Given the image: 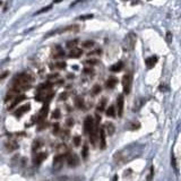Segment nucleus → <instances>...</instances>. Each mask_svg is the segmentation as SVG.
<instances>
[{
    "label": "nucleus",
    "mask_w": 181,
    "mask_h": 181,
    "mask_svg": "<svg viewBox=\"0 0 181 181\" xmlns=\"http://www.w3.org/2000/svg\"><path fill=\"white\" fill-rule=\"evenodd\" d=\"M40 147H41V142L40 140H35V142L33 143V151H36Z\"/></svg>",
    "instance_id": "obj_27"
},
{
    "label": "nucleus",
    "mask_w": 181,
    "mask_h": 181,
    "mask_svg": "<svg viewBox=\"0 0 181 181\" xmlns=\"http://www.w3.org/2000/svg\"><path fill=\"white\" fill-rule=\"evenodd\" d=\"M104 128H106V130H108V135H113L114 134V126L112 125V123L108 122L105 123V127Z\"/></svg>",
    "instance_id": "obj_19"
},
{
    "label": "nucleus",
    "mask_w": 181,
    "mask_h": 181,
    "mask_svg": "<svg viewBox=\"0 0 181 181\" xmlns=\"http://www.w3.org/2000/svg\"><path fill=\"white\" fill-rule=\"evenodd\" d=\"M6 76H7V72H4V74L0 76V80H1V79H4V78L6 77Z\"/></svg>",
    "instance_id": "obj_41"
},
{
    "label": "nucleus",
    "mask_w": 181,
    "mask_h": 181,
    "mask_svg": "<svg viewBox=\"0 0 181 181\" xmlns=\"http://www.w3.org/2000/svg\"><path fill=\"white\" fill-rule=\"evenodd\" d=\"M82 156H83L84 160L87 159V156H88V146L87 145H84V147L82 149Z\"/></svg>",
    "instance_id": "obj_23"
},
{
    "label": "nucleus",
    "mask_w": 181,
    "mask_h": 181,
    "mask_svg": "<svg viewBox=\"0 0 181 181\" xmlns=\"http://www.w3.org/2000/svg\"><path fill=\"white\" fill-rule=\"evenodd\" d=\"M136 42H137V36L134 32H130L127 34V36L125 38V41H123V45H125V49L126 50H134L135 49Z\"/></svg>",
    "instance_id": "obj_2"
},
{
    "label": "nucleus",
    "mask_w": 181,
    "mask_h": 181,
    "mask_svg": "<svg viewBox=\"0 0 181 181\" xmlns=\"http://www.w3.org/2000/svg\"><path fill=\"white\" fill-rule=\"evenodd\" d=\"M153 175H154V168L151 167V171H149V175L147 177V181H151L153 179Z\"/></svg>",
    "instance_id": "obj_31"
},
{
    "label": "nucleus",
    "mask_w": 181,
    "mask_h": 181,
    "mask_svg": "<svg viewBox=\"0 0 181 181\" xmlns=\"http://www.w3.org/2000/svg\"><path fill=\"white\" fill-rule=\"evenodd\" d=\"M74 145L75 146H79L80 145V137L79 136H75L74 137Z\"/></svg>",
    "instance_id": "obj_28"
},
{
    "label": "nucleus",
    "mask_w": 181,
    "mask_h": 181,
    "mask_svg": "<svg viewBox=\"0 0 181 181\" xmlns=\"http://www.w3.org/2000/svg\"><path fill=\"white\" fill-rule=\"evenodd\" d=\"M167 41H168L169 44L171 43V41H172V34H171V32L167 33Z\"/></svg>",
    "instance_id": "obj_33"
},
{
    "label": "nucleus",
    "mask_w": 181,
    "mask_h": 181,
    "mask_svg": "<svg viewBox=\"0 0 181 181\" xmlns=\"http://www.w3.org/2000/svg\"><path fill=\"white\" fill-rule=\"evenodd\" d=\"M66 160H67L68 165H69V167H71V168L77 167L78 163H79V159H78V156L76 155V154H68Z\"/></svg>",
    "instance_id": "obj_5"
},
{
    "label": "nucleus",
    "mask_w": 181,
    "mask_h": 181,
    "mask_svg": "<svg viewBox=\"0 0 181 181\" xmlns=\"http://www.w3.org/2000/svg\"><path fill=\"white\" fill-rule=\"evenodd\" d=\"M33 78L28 75V74H20L18 76H16L15 80H14V85L15 88L17 90H27L31 87V83H32Z\"/></svg>",
    "instance_id": "obj_1"
},
{
    "label": "nucleus",
    "mask_w": 181,
    "mask_h": 181,
    "mask_svg": "<svg viewBox=\"0 0 181 181\" xmlns=\"http://www.w3.org/2000/svg\"><path fill=\"white\" fill-rule=\"evenodd\" d=\"M56 68H58V69H64V68H66V62H57V64H56Z\"/></svg>",
    "instance_id": "obj_32"
},
{
    "label": "nucleus",
    "mask_w": 181,
    "mask_h": 181,
    "mask_svg": "<svg viewBox=\"0 0 181 181\" xmlns=\"http://www.w3.org/2000/svg\"><path fill=\"white\" fill-rule=\"evenodd\" d=\"M31 109V105L30 104H26V105H24V106H20V108H18V110L15 111V116L16 117H20L22 114H24L25 112H27V111Z\"/></svg>",
    "instance_id": "obj_10"
},
{
    "label": "nucleus",
    "mask_w": 181,
    "mask_h": 181,
    "mask_svg": "<svg viewBox=\"0 0 181 181\" xmlns=\"http://www.w3.org/2000/svg\"><path fill=\"white\" fill-rule=\"evenodd\" d=\"M94 44H95V43H94L93 41H85L84 43H83V46L88 49V48H92V46H94Z\"/></svg>",
    "instance_id": "obj_25"
},
{
    "label": "nucleus",
    "mask_w": 181,
    "mask_h": 181,
    "mask_svg": "<svg viewBox=\"0 0 181 181\" xmlns=\"http://www.w3.org/2000/svg\"><path fill=\"white\" fill-rule=\"evenodd\" d=\"M46 156H48L46 155V153H39L38 155L35 156V159H34L35 164H40V163H42V162L46 159Z\"/></svg>",
    "instance_id": "obj_13"
},
{
    "label": "nucleus",
    "mask_w": 181,
    "mask_h": 181,
    "mask_svg": "<svg viewBox=\"0 0 181 181\" xmlns=\"http://www.w3.org/2000/svg\"><path fill=\"white\" fill-rule=\"evenodd\" d=\"M67 125H68V126H72V125H74V120H72V119H68V120H67Z\"/></svg>",
    "instance_id": "obj_39"
},
{
    "label": "nucleus",
    "mask_w": 181,
    "mask_h": 181,
    "mask_svg": "<svg viewBox=\"0 0 181 181\" xmlns=\"http://www.w3.org/2000/svg\"><path fill=\"white\" fill-rule=\"evenodd\" d=\"M58 77V74H52V75H49V76H48V78H49V79H52V78H57Z\"/></svg>",
    "instance_id": "obj_38"
},
{
    "label": "nucleus",
    "mask_w": 181,
    "mask_h": 181,
    "mask_svg": "<svg viewBox=\"0 0 181 181\" xmlns=\"http://www.w3.org/2000/svg\"><path fill=\"white\" fill-rule=\"evenodd\" d=\"M59 131V125L58 123H56L54 126H53V132H58Z\"/></svg>",
    "instance_id": "obj_37"
},
{
    "label": "nucleus",
    "mask_w": 181,
    "mask_h": 181,
    "mask_svg": "<svg viewBox=\"0 0 181 181\" xmlns=\"http://www.w3.org/2000/svg\"><path fill=\"white\" fill-rule=\"evenodd\" d=\"M25 98H26L25 95H18V96H16V97H15V101H14L13 103L10 104V106H9V110H12V109H13V108H15V106H16V105H17L18 103H20L22 101H24Z\"/></svg>",
    "instance_id": "obj_11"
},
{
    "label": "nucleus",
    "mask_w": 181,
    "mask_h": 181,
    "mask_svg": "<svg viewBox=\"0 0 181 181\" xmlns=\"http://www.w3.org/2000/svg\"><path fill=\"white\" fill-rule=\"evenodd\" d=\"M51 7H52V5H49V6L44 7V8H42L41 10H39V12H36V13H35V15H39V14H42V13H44V12H48L49 9H51Z\"/></svg>",
    "instance_id": "obj_26"
},
{
    "label": "nucleus",
    "mask_w": 181,
    "mask_h": 181,
    "mask_svg": "<svg viewBox=\"0 0 181 181\" xmlns=\"http://www.w3.org/2000/svg\"><path fill=\"white\" fill-rule=\"evenodd\" d=\"M98 138H100V144H101V149H104L106 147V139H105V129L102 127L98 131Z\"/></svg>",
    "instance_id": "obj_7"
},
{
    "label": "nucleus",
    "mask_w": 181,
    "mask_h": 181,
    "mask_svg": "<svg viewBox=\"0 0 181 181\" xmlns=\"http://www.w3.org/2000/svg\"><path fill=\"white\" fill-rule=\"evenodd\" d=\"M86 64H90V65H96V64H98V61H97V60H87Z\"/></svg>",
    "instance_id": "obj_36"
},
{
    "label": "nucleus",
    "mask_w": 181,
    "mask_h": 181,
    "mask_svg": "<svg viewBox=\"0 0 181 181\" xmlns=\"http://www.w3.org/2000/svg\"><path fill=\"white\" fill-rule=\"evenodd\" d=\"M48 111H49V106L48 105H44L43 108H42V110L40 112L39 114V120H42V119H44L46 114H48Z\"/></svg>",
    "instance_id": "obj_17"
},
{
    "label": "nucleus",
    "mask_w": 181,
    "mask_h": 181,
    "mask_svg": "<svg viewBox=\"0 0 181 181\" xmlns=\"http://www.w3.org/2000/svg\"><path fill=\"white\" fill-rule=\"evenodd\" d=\"M172 167H173V168H175V167H177V164H175V157H174V155H172Z\"/></svg>",
    "instance_id": "obj_40"
},
{
    "label": "nucleus",
    "mask_w": 181,
    "mask_h": 181,
    "mask_svg": "<svg viewBox=\"0 0 181 181\" xmlns=\"http://www.w3.org/2000/svg\"><path fill=\"white\" fill-rule=\"evenodd\" d=\"M65 159H67V155H66V154H59V155L56 156V157L53 159V167H54V169L61 168V165H62V163L65 161Z\"/></svg>",
    "instance_id": "obj_6"
},
{
    "label": "nucleus",
    "mask_w": 181,
    "mask_h": 181,
    "mask_svg": "<svg viewBox=\"0 0 181 181\" xmlns=\"http://www.w3.org/2000/svg\"><path fill=\"white\" fill-rule=\"evenodd\" d=\"M95 128V122H94V118L93 117H86L84 120V131L86 134H90Z\"/></svg>",
    "instance_id": "obj_4"
},
{
    "label": "nucleus",
    "mask_w": 181,
    "mask_h": 181,
    "mask_svg": "<svg viewBox=\"0 0 181 181\" xmlns=\"http://www.w3.org/2000/svg\"><path fill=\"white\" fill-rule=\"evenodd\" d=\"M117 180H118V177L114 175V177H113V181H117Z\"/></svg>",
    "instance_id": "obj_43"
},
{
    "label": "nucleus",
    "mask_w": 181,
    "mask_h": 181,
    "mask_svg": "<svg viewBox=\"0 0 181 181\" xmlns=\"http://www.w3.org/2000/svg\"><path fill=\"white\" fill-rule=\"evenodd\" d=\"M117 103H118V116L121 117L123 114V105H125V100L122 95H119L117 98Z\"/></svg>",
    "instance_id": "obj_8"
},
{
    "label": "nucleus",
    "mask_w": 181,
    "mask_h": 181,
    "mask_svg": "<svg viewBox=\"0 0 181 181\" xmlns=\"http://www.w3.org/2000/svg\"><path fill=\"white\" fill-rule=\"evenodd\" d=\"M82 54H83V51H82L80 49H74V50H71L70 53H69V57H70V58H79Z\"/></svg>",
    "instance_id": "obj_15"
},
{
    "label": "nucleus",
    "mask_w": 181,
    "mask_h": 181,
    "mask_svg": "<svg viewBox=\"0 0 181 181\" xmlns=\"http://www.w3.org/2000/svg\"><path fill=\"white\" fill-rule=\"evenodd\" d=\"M105 104H106V98H102V101H100V103L97 104V111L105 110Z\"/></svg>",
    "instance_id": "obj_22"
},
{
    "label": "nucleus",
    "mask_w": 181,
    "mask_h": 181,
    "mask_svg": "<svg viewBox=\"0 0 181 181\" xmlns=\"http://www.w3.org/2000/svg\"><path fill=\"white\" fill-rule=\"evenodd\" d=\"M156 62H157V57H156V56L149 57V58H147L146 59V61H145L146 68H147V69H152V68L156 65Z\"/></svg>",
    "instance_id": "obj_9"
},
{
    "label": "nucleus",
    "mask_w": 181,
    "mask_h": 181,
    "mask_svg": "<svg viewBox=\"0 0 181 181\" xmlns=\"http://www.w3.org/2000/svg\"><path fill=\"white\" fill-rule=\"evenodd\" d=\"M52 118H53V119H59V118H60V110H59V109L54 110V112L52 113Z\"/></svg>",
    "instance_id": "obj_29"
},
{
    "label": "nucleus",
    "mask_w": 181,
    "mask_h": 181,
    "mask_svg": "<svg viewBox=\"0 0 181 181\" xmlns=\"http://www.w3.org/2000/svg\"><path fill=\"white\" fill-rule=\"evenodd\" d=\"M90 18H93V15H85L79 17V20H90Z\"/></svg>",
    "instance_id": "obj_34"
},
{
    "label": "nucleus",
    "mask_w": 181,
    "mask_h": 181,
    "mask_svg": "<svg viewBox=\"0 0 181 181\" xmlns=\"http://www.w3.org/2000/svg\"><path fill=\"white\" fill-rule=\"evenodd\" d=\"M122 68H123V62L122 61H118V62H116L113 66H111L110 70L113 71V72H118V71L121 70Z\"/></svg>",
    "instance_id": "obj_12"
},
{
    "label": "nucleus",
    "mask_w": 181,
    "mask_h": 181,
    "mask_svg": "<svg viewBox=\"0 0 181 181\" xmlns=\"http://www.w3.org/2000/svg\"><path fill=\"white\" fill-rule=\"evenodd\" d=\"M101 90H102L101 86H100V85H95V86H93V88H92V94H93V95H97Z\"/></svg>",
    "instance_id": "obj_24"
},
{
    "label": "nucleus",
    "mask_w": 181,
    "mask_h": 181,
    "mask_svg": "<svg viewBox=\"0 0 181 181\" xmlns=\"http://www.w3.org/2000/svg\"><path fill=\"white\" fill-rule=\"evenodd\" d=\"M6 147L8 151H15V149H17L18 145H17L16 142H8L6 144Z\"/></svg>",
    "instance_id": "obj_18"
},
{
    "label": "nucleus",
    "mask_w": 181,
    "mask_h": 181,
    "mask_svg": "<svg viewBox=\"0 0 181 181\" xmlns=\"http://www.w3.org/2000/svg\"><path fill=\"white\" fill-rule=\"evenodd\" d=\"M77 40H72V41H69V42H68V43H67V46H68V48H74V46H75V45L77 44Z\"/></svg>",
    "instance_id": "obj_30"
},
{
    "label": "nucleus",
    "mask_w": 181,
    "mask_h": 181,
    "mask_svg": "<svg viewBox=\"0 0 181 181\" xmlns=\"http://www.w3.org/2000/svg\"><path fill=\"white\" fill-rule=\"evenodd\" d=\"M118 84V79L116 77H110L108 80H106V87L108 88H113L116 85Z\"/></svg>",
    "instance_id": "obj_14"
},
{
    "label": "nucleus",
    "mask_w": 181,
    "mask_h": 181,
    "mask_svg": "<svg viewBox=\"0 0 181 181\" xmlns=\"http://www.w3.org/2000/svg\"><path fill=\"white\" fill-rule=\"evenodd\" d=\"M67 96H68V93H62V94H61V95H60V97H59V98H60V100H61V101H64V100H66V98H67Z\"/></svg>",
    "instance_id": "obj_35"
},
{
    "label": "nucleus",
    "mask_w": 181,
    "mask_h": 181,
    "mask_svg": "<svg viewBox=\"0 0 181 181\" xmlns=\"http://www.w3.org/2000/svg\"><path fill=\"white\" fill-rule=\"evenodd\" d=\"M90 143L94 145L95 143H96V140H97V138H98V134H97V129L96 128H94V130L92 131L90 134Z\"/></svg>",
    "instance_id": "obj_16"
},
{
    "label": "nucleus",
    "mask_w": 181,
    "mask_h": 181,
    "mask_svg": "<svg viewBox=\"0 0 181 181\" xmlns=\"http://www.w3.org/2000/svg\"><path fill=\"white\" fill-rule=\"evenodd\" d=\"M75 105L77 106L78 109H83L84 108V100L80 97H76L75 98Z\"/></svg>",
    "instance_id": "obj_20"
},
{
    "label": "nucleus",
    "mask_w": 181,
    "mask_h": 181,
    "mask_svg": "<svg viewBox=\"0 0 181 181\" xmlns=\"http://www.w3.org/2000/svg\"><path fill=\"white\" fill-rule=\"evenodd\" d=\"M85 72H86V74H92V72H93V70H92V69H85Z\"/></svg>",
    "instance_id": "obj_42"
},
{
    "label": "nucleus",
    "mask_w": 181,
    "mask_h": 181,
    "mask_svg": "<svg viewBox=\"0 0 181 181\" xmlns=\"http://www.w3.org/2000/svg\"><path fill=\"white\" fill-rule=\"evenodd\" d=\"M105 113H106V116L108 117H114L116 116V109H114V106L113 105H111L109 106L106 111H105Z\"/></svg>",
    "instance_id": "obj_21"
},
{
    "label": "nucleus",
    "mask_w": 181,
    "mask_h": 181,
    "mask_svg": "<svg viewBox=\"0 0 181 181\" xmlns=\"http://www.w3.org/2000/svg\"><path fill=\"white\" fill-rule=\"evenodd\" d=\"M131 82H132V77H131L130 74H126L122 77V87H123V93L125 94H129L130 93Z\"/></svg>",
    "instance_id": "obj_3"
}]
</instances>
